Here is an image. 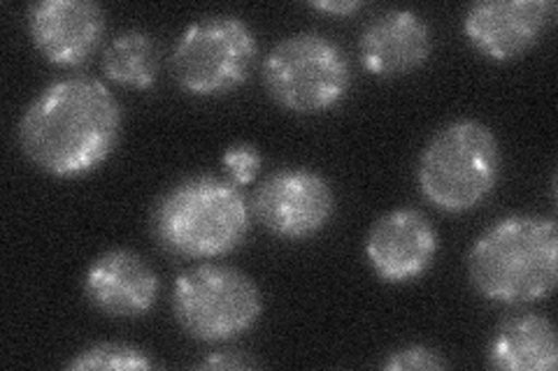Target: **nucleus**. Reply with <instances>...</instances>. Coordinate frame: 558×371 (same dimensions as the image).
I'll return each mask as SVG.
<instances>
[{
	"label": "nucleus",
	"mask_w": 558,
	"mask_h": 371,
	"mask_svg": "<svg viewBox=\"0 0 558 371\" xmlns=\"http://www.w3.org/2000/svg\"><path fill=\"white\" fill-rule=\"evenodd\" d=\"M121 110L108 86L92 77H65L38 94L20 123L28 161L47 174L80 176L114 151Z\"/></svg>",
	"instance_id": "obj_1"
},
{
	"label": "nucleus",
	"mask_w": 558,
	"mask_h": 371,
	"mask_svg": "<svg viewBox=\"0 0 558 371\" xmlns=\"http://www.w3.org/2000/svg\"><path fill=\"white\" fill-rule=\"evenodd\" d=\"M558 227L554 219L514 214L500 219L473 244L468 274L486 299L529 305L551 295L558 270Z\"/></svg>",
	"instance_id": "obj_2"
},
{
	"label": "nucleus",
	"mask_w": 558,
	"mask_h": 371,
	"mask_svg": "<svg viewBox=\"0 0 558 371\" xmlns=\"http://www.w3.org/2000/svg\"><path fill=\"white\" fill-rule=\"evenodd\" d=\"M242 190L219 176H191L156 205L154 230L168 251L186 258L231 253L250 230Z\"/></svg>",
	"instance_id": "obj_3"
},
{
	"label": "nucleus",
	"mask_w": 558,
	"mask_h": 371,
	"mask_svg": "<svg viewBox=\"0 0 558 371\" xmlns=\"http://www.w3.org/2000/svg\"><path fill=\"white\" fill-rule=\"evenodd\" d=\"M500 174L498 139L484 123L453 121L433 135L418 161V186L442 211H468L494 190Z\"/></svg>",
	"instance_id": "obj_4"
},
{
	"label": "nucleus",
	"mask_w": 558,
	"mask_h": 371,
	"mask_svg": "<svg viewBox=\"0 0 558 371\" xmlns=\"http://www.w3.org/2000/svg\"><path fill=\"white\" fill-rule=\"evenodd\" d=\"M270 98L299 114L324 112L338 104L352 84L344 49L322 33H295L279 40L264 61Z\"/></svg>",
	"instance_id": "obj_5"
},
{
	"label": "nucleus",
	"mask_w": 558,
	"mask_h": 371,
	"mask_svg": "<svg viewBox=\"0 0 558 371\" xmlns=\"http://www.w3.org/2000/svg\"><path fill=\"white\" fill-rule=\"evenodd\" d=\"M264 311L254 281L226 264H198L182 272L172 288V313L198 342L217 344L247 332Z\"/></svg>",
	"instance_id": "obj_6"
},
{
	"label": "nucleus",
	"mask_w": 558,
	"mask_h": 371,
	"mask_svg": "<svg viewBox=\"0 0 558 371\" xmlns=\"http://www.w3.org/2000/svg\"><path fill=\"white\" fill-rule=\"evenodd\" d=\"M256 54L254 33L238 16H203L174 45L172 75L194 96L229 94L247 82Z\"/></svg>",
	"instance_id": "obj_7"
},
{
	"label": "nucleus",
	"mask_w": 558,
	"mask_h": 371,
	"mask_svg": "<svg viewBox=\"0 0 558 371\" xmlns=\"http://www.w3.org/2000/svg\"><path fill=\"white\" fill-rule=\"evenodd\" d=\"M336 196L322 174L279 170L254 193L252 211L266 230L282 239H307L333 217Z\"/></svg>",
	"instance_id": "obj_8"
},
{
	"label": "nucleus",
	"mask_w": 558,
	"mask_h": 371,
	"mask_svg": "<svg viewBox=\"0 0 558 371\" xmlns=\"http://www.w3.org/2000/svg\"><path fill=\"white\" fill-rule=\"evenodd\" d=\"M554 12L551 0H480L468 8L463 30L480 54L512 61L539 40Z\"/></svg>",
	"instance_id": "obj_9"
},
{
	"label": "nucleus",
	"mask_w": 558,
	"mask_h": 371,
	"mask_svg": "<svg viewBox=\"0 0 558 371\" xmlns=\"http://www.w3.org/2000/svg\"><path fill=\"white\" fill-rule=\"evenodd\" d=\"M28 30L49 63L73 67L100 45L105 14L92 0H43L28 8Z\"/></svg>",
	"instance_id": "obj_10"
},
{
	"label": "nucleus",
	"mask_w": 558,
	"mask_h": 371,
	"mask_svg": "<svg viewBox=\"0 0 558 371\" xmlns=\"http://www.w3.org/2000/svg\"><path fill=\"white\" fill-rule=\"evenodd\" d=\"M438 251V233L416 209L384 214L365 239V256L381 281L405 284L422 276Z\"/></svg>",
	"instance_id": "obj_11"
},
{
	"label": "nucleus",
	"mask_w": 558,
	"mask_h": 371,
	"mask_svg": "<svg viewBox=\"0 0 558 371\" xmlns=\"http://www.w3.org/2000/svg\"><path fill=\"white\" fill-rule=\"evenodd\" d=\"M84 290L98 311L114 318H135L156 305L159 276L143 256L114 249L94 260L86 272Z\"/></svg>",
	"instance_id": "obj_12"
},
{
	"label": "nucleus",
	"mask_w": 558,
	"mask_h": 371,
	"mask_svg": "<svg viewBox=\"0 0 558 371\" xmlns=\"http://www.w3.org/2000/svg\"><path fill=\"white\" fill-rule=\"evenodd\" d=\"M433 51L428 24L412 10H391L365 26L359 40L363 67L379 77H398L422 67Z\"/></svg>",
	"instance_id": "obj_13"
},
{
	"label": "nucleus",
	"mask_w": 558,
	"mask_h": 371,
	"mask_svg": "<svg viewBox=\"0 0 558 371\" xmlns=\"http://www.w3.org/2000/svg\"><path fill=\"white\" fill-rule=\"evenodd\" d=\"M488 362L508 371H551L558 362V344L549 318L539 313L508 318L488 346Z\"/></svg>",
	"instance_id": "obj_14"
},
{
	"label": "nucleus",
	"mask_w": 558,
	"mask_h": 371,
	"mask_svg": "<svg viewBox=\"0 0 558 371\" xmlns=\"http://www.w3.org/2000/svg\"><path fill=\"white\" fill-rule=\"evenodd\" d=\"M102 70L121 86L149 88L159 77V47L143 30L121 33L105 49Z\"/></svg>",
	"instance_id": "obj_15"
},
{
	"label": "nucleus",
	"mask_w": 558,
	"mask_h": 371,
	"mask_svg": "<svg viewBox=\"0 0 558 371\" xmlns=\"http://www.w3.org/2000/svg\"><path fill=\"white\" fill-rule=\"evenodd\" d=\"M154 362L129 344H96L68 362V369H149Z\"/></svg>",
	"instance_id": "obj_16"
},
{
	"label": "nucleus",
	"mask_w": 558,
	"mask_h": 371,
	"mask_svg": "<svg viewBox=\"0 0 558 371\" xmlns=\"http://www.w3.org/2000/svg\"><path fill=\"white\" fill-rule=\"evenodd\" d=\"M221 163H223V170L229 172L231 182L235 186H244L256 180L264 158H260V153L252 145H233L231 149H226Z\"/></svg>",
	"instance_id": "obj_17"
},
{
	"label": "nucleus",
	"mask_w": 558,
	"mask_h": 371,
	"mask_svg": "<svg viewBox=\"0 0 558 371\" xmlns=\"http://www.w3.org/2000/svg\"><path fill=\"white\" fill-rule=\"evenodd\" d=\"M384 369L405 371V369H445L447 360L440 358V353H435L426 346H405L389 353L387 360L381 362Z\"/></svg>",
	"instance_id": "obj_18"
},
{
	"label": "nucleus",
	"mask_w": 558,
	"mask_h": 371,
	"mask_svg": "<svg viewBox=\"0 0 558 371\" xmlns=\"http://www.w3.org/2000/svg\"><path fill=\"white\" fill-rule=\"evenodd\" d=\"M258 362L252 360L247 353H238V350H221V353H213V356H207L198 367L201 369H252Z\"/></svg>",
	"instance_id": "obj_19"
},
{
	"label": "nucleus",
	"mask_w": 558,
	"mask_h": 371,
	"mask_svg": "<svg viewBox=\"0 0 558 371\" xmlns=\"http://www.w3.org/2000/svg\"><path fill=\"white\" fill-rule=\"evenodd\" d=\"M314 10H322V12H330V14H354L356 10L363 8V3H359V0H326V3H312Z\"/></svg>",
	"instance_id": "obj_20"
}]
</instances>
